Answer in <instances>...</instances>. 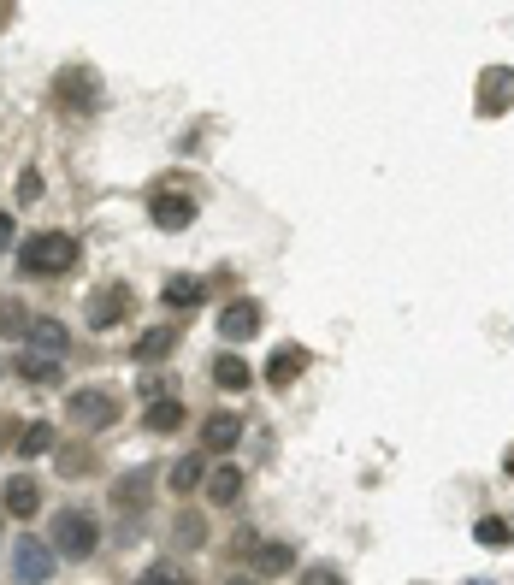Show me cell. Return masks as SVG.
I'll use <instances>...</instances> for the list:
<instances>
[{
  "mask_svg": "<svg viewBox=\"0 0 514 585\" xmlns=\"http://www.w3.org/2000/svg\"><path fill=\"white\" fill-rule=\"evenodd\" d=\"M231 585H255V580H231Z\"/></svg>",
  "mask_w": 514,
  "mask_h": 585,
  "instance_id": "cell-32",
  "label": "cell"
},
{
  "mask_svg": "<svg viewBox=\"0 0 514 585\" xmlns=\"http://www.w3.org/2000/svg\"><path fill=\"white\" fill-rule=\"evenodd\" d=\"M136 585H190V574H184L178 562H154V568H142Z\"/></svg>",
  "mask_w": 514,
  "mask_h": 585,
  "instance_id": "cell-25",
  "label": "cell"
},
{
  "mask_svg": "<svg viewBox=\"0 0 514 585\" xmlns=\"http://www.w3.org/2000/svg\"><path fill=\"white\" fill-rule=\"evenodd\" d=\"M48 450H54V426H48V420H30V426L18 432V455L36 461V455H48Z\"/></svg>",
  "mask_w": 514,
  "mask_h": 585,
  "instance_id": "cell-21",
  "label": "cell"
},
{
  "mask_svg": "<svg viewBox=\"0 0 514 585\" xmlns=\"http://www.w3.org/2000/svg\"><path fill=\"white\" fill-rule=\"evenodd\" d=\"M36 195H42V172H24L18 178V201H36Z\"/></svg>",
  "mask_w": 514,
  "mask_h": 585,
  "instance_id": "cell-29",
  "label": "cell"
},
{
  "mask_svg": "<svg viewBox=\"0 0 514 585\" xmlns=\"http://www.w3.org/2000/svg\"><path fill=\"white\" fill-rule=\"evenodd\" d=\"M125 308H130V290H125V284H101V290H89V308H83V314H89V325H95V331H107V325L125 320Z\"/></svg>",
  "mask_w": 514,
  "mask_h": 585,
  "instance_id": "cell-6",
  "label": "cell"
},
{
  "mask_svg": "<svg viewBox=\"0 0 514 585\" xmlns=\"http://www.w3.org/2000/svg\"><path fill=\"white\" fill-rule=\"evenodd\" d=\"M18 373H24L30 385H54V379H60V361H48V355H24Z\"/></svg>",
  "mask_w": 514,
  "mask_h": 585,
  "instance_id": "cell-24",
  "label": "cell"
},
{
  "mask_svg": "<svg viewBox=\"0 0 514 585\" xmlns=\"http://www.w3.org/2000/svg\"><path fill=\"white\" fill-rule=\"evenodd\" d=\"M71 260H77V237L71 231H36V237L18 243V266L30 278H60Z\"/></svg>",
  "mask_w": 514,
  "mask_h": 585,
  "instance_id": "cell-1",
  "label": "cell"
},
{
  "mask_svg": "<svg viewBox=\"0 0 514 585\" xmlns=\"http://www.w3.org/2000/svg\"><path fill=\"white\" fill-rule=\"evenodd\" d=\"M302 367H308V349H296V343H284L272 361H266V385L272 390H284V385H296L302 379Z\"/></svg>",
  "mask_w": 514,
  "mask_h": 585,
  "instance_id": "cell-10",
  "label": "cell"
},
{
  "mask_svg": "<svg viewBox=\"0 0 514 585\" xmlns=\"http://www.w3.org/2000/svg\"><path fill=\"white\" fill-rule=\"evenodd\" d=\"M473 538H479L485 550H509L514 526H509V520H497V515H485V520H479V526H473Z\"/></svg>",
  "mask_w": 514,
  "mask_h": 585,
  "instance_id": "cell-23",
  "label": "cell"
},
{
  "mask_svg": "<svg viewBox=\"0 0 514 585\" xmlns=\"http://www.w3.org/2000/svg\"><path fill=\"white\" fill-rule=\"evenodd\" d=\"M60 473H65V479H77V473H89V455H83V450L60 455Z\"/></svg>",
  "mask_w": 514,
  "mask_h": 585,
  "instance_id": "cell-27",
  "label": "cell"
},
{
  "mask_svg": "<svg viewBox=\"0 0 514 585\" xmlns=\"http://www.w3.org/2000/svg\"><path fill=\"white\" fill-rule=\"evenodd\" d=\"M509 101H514V71H509V65H491V71H485V89H479V107H485V119L509 113Z\"/></svg>",
  "mask_w": 514,
  "mask_h": 585,
  "instance_id": "cell-8",
  "label": "cell"
},
{
  "mask_svg": "<svg viewBox=\"0 0 514 585\" xmlns=\"http://www.w3.org/2000/svg\"><path fill=\"white\" fill-rule=\"evenodd\" d=\"M166 485H172L178 497H190L195 485H207V467H201V455H184V461H178V467L166 473Z\"/></svg>",
  "mask_w": 514,
  "mask_h": 585,
  "instance_id": "cell-20",
  "label": "cell"
},
{
  "mask_svg": "<svg viewBox=\"0 0 514 585\" xmlns=\"http://www.w3.org/2000/svg\"><path fill=\"white\" fill-rule=\"evenodd\" d=\"M302 585H343V574H337V568H308Z\"/></svg>",
  "mask_w": 514,
  "mask_h": 585,
  "instance_id": "cell-28",
  "label": "cell"
},
{
  "mask_svg": "<svg viewBox=\"0 0 514 585\" xmlns=\"http://www.w3.org/2000/svg\"><path fill=\"white\" fill-rule=\"evenodd\" d=\"M237 497H243V467H213V473H207V503L231 509Z\"/></svg>",
  "mask_w": 514,
  "mask_h": 585,
  "instance_id": "cell-16",
  "label": "cell"
},
{
  "mask_svg": "<svg viewBox=\"0 0 514 585\" xmlns=\"http://www.w3.org/2000/svg\"><path fill=\"white\" fill-rule=\"evenodd\" d=\"M154 225H160V231H190L195 201L190 195H154Z\"/></svg>",
  "mask_w": 514,
  "mask_h": 585,
  "instance_id": "cell-11",
  "label": "cell"
},
{
  "mask_svg": "<svg viewBox=\"0 0 514 585\" xmlns=\"http://www.w3.org/2000/svg\"><path fill=\"white\" fill-rule=\"evenodd\" d=\"M503 467H509V473H514V450H509V461H503Z\"/></svg>",
  "mask_w": 514,
  "mask_h": 585,
  "instance_id": "cell-31",
  "label": "cell"
},
{
  "mask_svg": "<svg viewBox=\"0 0 514 585\" xmlns=\"http://www.w3.org/2000/svg\"><path fill=\"white\" fill-rule=\"evenodd\" d=\"M249 550H255L260 574H290L296 568V544H284V538H266V544H249Z\"/></svg>",
  "mask_w": 514,
  "mask_h": 585,
  "instance_id": "cell-15",
  "label": "cell"
},
{
  "mask_svg": "<svg viewBox=\"0 0 514 585\" xmlns=\"http://www.w3.org/2000/svg\"><path fill=\"white\" fill-rule=\"evenodd\" d=\"M42 509V485L30 479V473H18V479H6V515H18V520H30Z\"/></svg>",
  "mask_w": 514,
  "mask_h": 585,
  "instance_id": "cell-12",
  "label": "cell"
},
{
  "mask_svg": "<svg viewBox=\"0 0 514 585\" xmlns=\"http://www.w3.org/2000/svg\"><path fill=\"white\" fill-rule=\"evenodd\" d=\"M237 438H243V420H237L231 408H219V414H207V420H201V450L225 455V450H237Z\"/></svg>",
  "mask_w": 514,
  "mask_h": 585,
  "instance_id": "cell-7",
  "label": "cell"
},
{
  "mask_svg": "<svg viewBox=\"0 0 514 585\" xmlns=\"http://www.w3.org/2000/svg\"><path fill=\"white\" fill-rule=\"evenodd\" d=\"M30 343L48 355V361H60L65 355V343H71V331H65L60 320H30Z\"/></svg>",
  "mask_w": 514,
  "mask_h": 585,
  "instance_id": "cell-17",
  "label": "cell"
},
{
  "mask_svg": "<svg viewBox=\"0 0 514 585\" xmlns=\"http://www.w3.org/2000/svg\"><path fill=\"white\" fill-rule=\"evenodd\" d=\"M12 237H18V225H12V213H0V249H6Z\"/></svg>",
  "mask_w": 514,
  "mask_h": 585,
  "instance_id": "cell-30",
  "label": "cell"
},
{
  "mask_svg": "<svg viewBox=\"0 0 514 585\" xmlns=\"http://www.w3.org/2000/svg\"><path fill=\"white\" fill-rule=\"evenodd\" d=\"M213 385L219 390H249V361H243V355H219V361H213Z\"/></svg>",
  "mask_w": 514,
  "mask_h": 585,
  "instance_id": "cell-19",
  "label": "cell"
},
{
  "mask_svg": "<svg viewBox=\"0 0 514 585\" xmlns=\"http://www.w3.org/2000/svg\"><path fill=\"white\" fill-rule=\"evenodd\" d=\"M201 296H207V284H201V278H184V272L160 284V302H166V308H178V314H190V308H201Z\"/></svg>",
  "mask_w": 514,
  "mask_h": 585,
  "instance_id": "cell-13",
  "label": "cell"
},
{
  "mask_svg": "<svg viewBox=\"0 0 514 585\" xmlns=\"http://www.w3.org/2000/svg\"><path fill=\"white\" fill-rule=\"evenodd\" d=\"M54 101H60L65 113H95L101 77H95V71H60V77H54Z\"/></svg>",
  "mask_w": 514,
  "mask_h": 585,
  "instance_id": "cell-3",
  "label": "cell"
},
{
  "mask_svg": "<svg viewBox=\"0 0 514 585\" xmlns=\"http://www.w3.org/2000/svg\"><path fill=\"white\" fill-rule=\"evenodd\" d=\"M255 331H260V308L255 302H231V308L219 314V337H225V343H249Z\"/></svg>",
  "mask_w": 514,
  "mask_h": 585,
  "instance_id": "cell-9",
  "label": "cell"
},
{
  "mask_svg": "<svg viewBox=\"0 0 514 585\" xmlns=\"http://www.w3.org/2000/svg\"><path fill=\"white\" fill-rule=\"evenodd\" d=\"M201 538H207V520H201V515H178V544L201 550Z\"/></svg>",
  "mask_w": 514,
  "mask_h": 585,
  "instance_id": "cell-26",
  "label": "cell"
},
{
  "mask_svg": "<svg viewBox=\"0 0 514 585\" xmlns=\"http://www.w3.org/2000/svg\"><path fill=\"white\" fill-rule=\"evenodd\" d=\"M142 426H148V432H178V426H184V402H178V396H160V402L142 414Z\"/></svg>",
  "mask_w": 514,
  "mask_h": 585,
  "instance_id": "cell-18",
  "label": "cell"
},
{
  "mask_svg": "<svg viewBox=\"0 0 514 585\" xmlns=\"http://www.w3.org/2000/svg\"><path fill=\"white\" fill-rule=\"evenodd\" d=\"M0 337H30V308L18 296H0Z\"/></svg>",
  "mask_w": 514,
  "mask_h": 585,
  "instance_id": "cell-22",
  "label": "cell"
},
{
  "mask_svg": "<svg viewBox=\"0 0 514 585\" xmlns=\"http://www.w3.org/2000/svg\"><path fill=\"white\" fill-rule=\"evenodd\" d=\"M172 349H178V325H148L130 355H136V361H166Z\"/></svg>",
  "mask_w": 514,
  "mask_h": 585,
  "instance_id": "cell-14",
  "label": "cell"
},
{
  "mask_svg": "<svg viewBox=\"0 0 514 585\" xmlns=\"http://www.w3.org/2000/svg\"><path fill=\"white\" fill-rule=\"evenodd\" d=\"M12 574L24 585H48L54 580V550H48L42 538H18V544H12Z\"/></svg>",
  "mask_w": 514,
  "mask_h": 585,
  "instance_id": "cell-5",
  "label": "cell"
},
{
  "mask_svg": "<svg viewBox=\"0 0 514 585\" xmlns=\"http://www.w3.org/2000/svg\"><path fill=\"white\" fill-rule=\"evenodd\" d=\"M48 544H54V556H65V562H83V556H95L101 526H95L89 509H60L54 526H48Z\"/></svg>",
  "mask_w": 514,
  "mask_h": 585,
  "instance_id": "cell-2",
  "label": "cell"
},
{
  "mask_svg": "<svg viewBox=\"0 0 514 585\" xmlns=\"http://www.w3.org/2000/svg\"><path fill=\"white\" fill-rule=\"evenodd\" d=\"M71 420H77V426H83V432H101V426H113V420H119V396H113V390H77V396H71Z\"/></svg>",
  "mask_w": 514,
  "mask_h": 585,
  "instance_id": "cell-4",
  "label": "cell"
}]
</instances>
